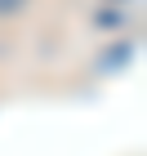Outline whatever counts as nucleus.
I'll use <instances>...</instances> for the list:
<instances>
[{"instance_id": "nucleus-1", "label": "nucleus", "mask_w": 147, "mask_h": 156, "mask_svg": "<svg viewBox=\"0 0 147 156\" xmlns=\"http://www.w3.org/2000/svg\"><path fill=\"white\" fill-rule=\"evenodd\" d=\"M23 5H27V0H0V18H5V13H18Z\"/></svg>"}]
</instances>
